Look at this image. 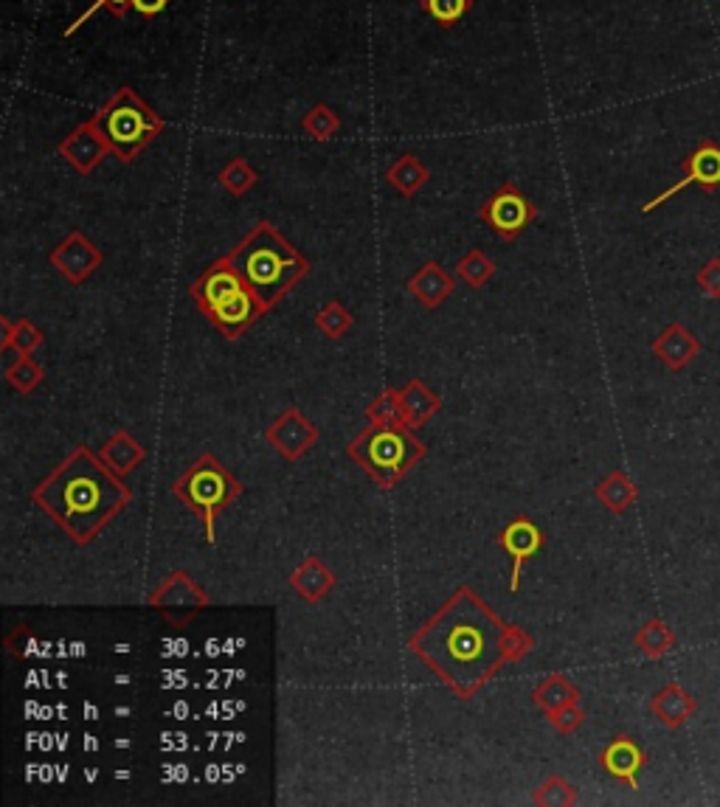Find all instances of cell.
<instances>
[{
	"label": "cell",
	"mask_w": 720,
	"mask_h": 807,
	"mask_svg": "<svg viewBox=\"0 0 720 807\" xmlns=\"http://www.w3.org/2000/svg\"><path fill=\"white\" fill-rule=\"evenodd\" d=\"M484 226L504 243H515L538 219L535 203L515 183H502L479 208Z\"/></svg>",
	"instance_id": "cell-9"
},
{
	"label": "cell",
	"mask_w": 720,
	"mask_h": 807,
	"mask_svg": "<svg viewBox=\"0 0 720 807\" xmlns=\"http://www.w3.org/2000/svg\"><path fill=\"white\" fill-rule=\"evenodd\" d=\"M57 152L65 163H71V166L79 172V175H90V172H96L101 163H105V158L114 152V147L107 144L105 132H101L99 121H96L94 116V119L76 125L74 130L60 141Z\"/></svg>",
	"instance_id": "cell-11"
},
{
	"label": "cell",
	"mask_w": 720,
	"mask_h": 807,
	"mask_svg": "<svg viewBox=\"0 0 720 807\" xmlns=\"http://www.w3.org/2000/svg\"><path fill=\"white\" fill-rule=\"evenodd\" d=\"M147 605L161 616H166L170 625L186 627L201 611L212 607V596L206 594V589L189 571L175 569L158 582V589L152 591Z\"/></svg>",
	"instance_id": "cell-8"
},
{
	"label": "cell",
	"mask_w": 720,
	"mask_h": 807,
	"mask_svg": "<svg viewBox=\"0 0 720 807\" xmlns=\"http://www.w3.org/2000/svg\"><path fill=\"white\" fill-rule=\"evenodd\" d=\"M366 420L372 426H406L402 413V388L386 386L375 400L366 406Z\"/></svg>",
	"instance_id": "cell-27"
},
{
	"label": "cell",
	"mask_w": 720,
	"mask_h": 807,
	"mask_svg": "<svg viewBox=\"0 0 720 807\" xmlns=\"http://www.w3.org/2000/svg\"><path fill=\"white\" fill-rule=\"evenodd\" d=\"M408 293L420 301L426 310H439L442 301L451 299L456 293V279L448 273L439 262H426L413 276H408L406 282Z\"/></svg>",
	"instance_id": "cell-18"
},
{
	"label": "cell",
	"mask_w": 720,
	"mask_h": 807,
	"mask_svg": "<svg viewBox=\"0 0 720 807\" xmlns=\"http://www.w3.org/2000/svg\"><path fill=\"white\" fill-rule=\"evenodd\" d=\"M166 7H170V0H132V9L144 18H158Z\"/></svg>",
	"instance_id": "cell-38"
},
{
	"label": "cell",
	"mask_w": 720,
	"mask_h": 807,
	"mask_svg": "<svg viewBox=\"0 0 720 807\" xmlns=\"http://www.w3.org/2000/svg\"><path fill=\"white\" fill-rule=\"evenodd\" d=\"M0 330H3V338L0 344H12L18 346L23 355H34L40 346L45 344V335L32 319H0Z\"/></svg>",
	"instance_id": "cell-26"
},
{
	"label": "cell",
	"mask_w": 720,
	"mask_h": 807,
	"mask_svg": "<svg viewBox=\"0 0 720 807\" xmlns=\"http://www.w3.org/2000/svg\"><path fill=\"white\" fill-rule=\"evenodd\" d=\"M3 380H7L18 395H32V391H37L40 388V383L45 380V369L32 355H25L20 357L14 366L3 369Z\"/></svg>",
	"instance_id": "cell-32"
},
{
	"label": "cell",
	"mask_w": 720,
	"mask_h": 807,
	"mask_svg": "<svg viewBox=\"0 0 720 807\" xmlns=\"http://www.w3.org/2000/svg\"><path fill=\"white\" fill-rule=\"evenodd\" d=\"M456 276L468 284L470 290H482L487 288V282L495 276V262L484 254L482 248H470L462 259L456 262Z\"/></svg>",
	"instance_id": "cell-28"
},
{
	"label": "cell",
	"mask_w": 720,
	"mask_h": 807,
	"mask_svg": "<svg viewBox=\"0 0 720 807\" xmlns=\"http://www.w3.org/2000/svg\"><path fill=\"white\" fill-rule=\"evenodd\" d=\"M633 645H636V650H640L645 658H664L676 650L678 638L676 631H673L662 616H653V620H647L645 625L636 631Z\"/></svg>",
	"instance_id": "cell-25"
},
{
	"label": "cell",
	"mask_w": 720,
	"mask_h": 807,
	"mask_svg": "<svg viewBox=\"0 0 720 807\" xmlns=\"http://www.w3.org/2000/svg\"><path fill=\"white\" fill-rule=\"evenodd\" d=\"M189 295L203 315L217 326L228 341H237L265 315L262 304L243 279L234 259L219 257L189 284Z\"/></svg>",
	"instance_id": "cell-4"
},
{
	"label": "cell",
	"mask_w": 720,
	"mask_h": 807,
	"mask_svg": "<svg viewBox=\"0 0 720 807\" xmlns=\"http://www.w3.org/2000/svg\"><path fill=\"white\" fill-rule=\"evenodd\" d=\"M507 622L462 585L437 614L408 638V650L445 684L459 701L476 698L507 667Z\"/></svg>",
	"instance_id": "cell-1"
},
{
	"label": "cell",
	"mask_w": 720,
	"mask_h": 807,
	"mask_svg": "<svg viewBox=\"0 0 720 807\" xmlns=\"http://www.w3.org/2000/svg\"><path fill=\"white\" fill-rule=\"evenodd\" d=\"M315 326L324 332L326 338L338 341L344 338V335H350L352 326H355V319H352V313L341 304V301H326L324 308L315 313Z\"/></svg>",
	"instance_id": "cell-33"
},
{
	"label": "cell",
	"mask_w": 720,
	"mask_h": 807,
	"mask_svg": "<svg viewBox=\"0 0 720 807\" xmlns=\"http://www.w3.org/2000/svg\"><path fill=\"white\" fill-rule=\"evenodd\" d=\"M696 284L707 299H720V257L701 265V270H698L696 276Z\"/></svg>",
	"instance_id": "cell-37"
},
{
	"label": "cell",
	"mask_w": 720,
	"mask_h": 807,
	"mask_svg": "<svg viewBox=\"0 0 720 807\" xmlns=\"http://www.w3.org/2000/svg\"><path fill=\"white\" fill-rule=\"evenodd\" d=\"M470 0H422V12L442 29H451L468 14Z\"/></svg>",
	"instance_id": "cell-34"
},
{
	"label": "cell",
	"mask_w": 720,
	"mask_h": 807,
	"mask_svg": "<svg viewBox=\"0 0 720 807\" xmlns=\"http://www.w3.org/2000/svg\"><path fill=\"white\" fill-rule=\"evenodd\" d=\"M101 9H107V12L114 14V18L125 20V18H127V12H130V9H132V0H94V3H90V7L85 9V12H82L79 18H76L74 23L68 25V29H65V37H71V34L79 32L82 25L88 23V20L94 18L96 12H101Z\"/></svg>",
	"instance_id": "cell-35"
},
{
	"label": "cell",
	"mask_w": 720,
	"mask_h": 807,
	"mask_svg": "<svg viewBox=\"0 0 720 807\" xmlns=\"http://www.w3.org/2000/svg\"><path fill=\"white\" fill-rule=\"evenodd\" d=\"M321 431L315 422L308 420V413L299 406H288L268 428H265V442L273 448L284 462H299L308 456L319 442Z\"/></svg>",
	"instance_id": "cell-10"
},
{
	"label": "cell",
	"mask_w": 720,
	"mask_h": 807,
	"mask_svg": "<svg viewBox=\"0 0 720 807\" xmlns=\"http://www.w3.org/2000/svg\"><path fill=\"white\" fill-rule=\"evenodd\" d=\"M32 501L74 540L88 546L132 501L130 484L79 444L34 487Z\"/></svg>",
	"instance_id": "cell-2"
},
{
	"label": "cell",
	"mask_w": 720,
	"mask_h": 807,
	"mask_svg": "<svg viewBox=\"0 0 720 807\" xmlns=\"http://www.w3.org/2000/svg\"><path fill=\"white\" fill-rule=\"evenodd\" d=\"M335 571L324 563L321 558H308L304 563H299V569L290 574V589L301 596L304 602L315 605V602L324 600L332 589H335Z\"/></svg>",
	"instance_id": "cell-19"
},
{
	"label": "cell",
	"mask_w": 720,
	"mask_h": 807,
	"mask_svg": "<svg viewBox=\"0 0 720 807\" xmlns=\"http://www.w3.org/2000/svg\"><path fill=\"white\" fill-rule=\"evenodd\" d=\"M217 181L232 197H245V194L251 192V189L259 183V172L254 170L245 158H232V161L219 170Z\"/></svg>",
	"instance_id": "cell-29"
},
{
	"label": "cell",
	"mask_w": 720,
	"mask_h": 807,
	"mask_svg": "<svg viewBox=\"0 0 720 807\" xmlns=\"http://www.w3.org/2000/svg\"><path fill=\"white\" fill-rule=\"evenodd\" d=\"M495 544H498L504 551H507L509 563H513V574H509V591H513V594H518L524 566L529 563V560H533L540 549H544V544H546L544 532H540V526L535 524L533 518L518 515V518L509 520V524L504 526L502 532H498Z\"/></svg>",
	"instance_id": "cell-14"
},
{
	"label": "cell",
	"mask_w": 720,
	"mask_h": 807,
	"mask_svg": "<svg viewBox=\"0 0 720 807\" xmlns=\"http://www.w3.org/2000/svg\"><path fill=\"white\" fill-rule=\"evenodd\" d=\"M597 498H600L602 507L614 515H625L627 509L636 504L640 498V487L627 478V473L622 470H611L600 484H597Z\"/></svg>",
	"instance_id": "cell-24"
},
{
	"label": "cell",
	"mask_w": 720,
	"mask_h": 807,
	"mask_svg": "<svg viewBox=\"0 0 720 807\" xmlns=\"http://www.w3.org/2000/svg\"><path fill=\"white\" fill-rule=\"evenodd\" d=\"M698 701L696 695L684 689L678 681L664 684L656 695L651 698V714L662 723L667 732H678L681 727H687L689 720L696 718Z\"/></svg>",
	"instance_id": "cell-17"
},
{
	"label": "cell",
	"mask_w": 720,
	"mask_h": 807,
	"mask_svg": "<svg viewBox=\"0 0 720 807\" xmlns=\"http://www.w3.org/2000/svg\"><path fill=\"white\" fill-rule=\"evenodd\" d=\"M49 262L57 268V273L63 276L65 282L82 284L101 268L105 254H101V248L94 239H88L82 232H71L57 248L51 250Z\"/></svg>",
	"instance_id": "cell-12"
},
{
	"label": "cell",
	"mask_w": 720,
	"mask_h": 807,
	"mask_svg": "<svg viewBox=\"0 0 720 807\" xmlns=\"http://www.w3.org/2000/svg\"><path fill=\"white\" fill-rule=\"evenodd\" d=\"M301 130L308 132L313 141H330V138L338 136L341 116L330 105L319 101V105L310 107L308 114L301 116Z\"/></svg>",
	"instance_id": "cell-31"
},
{
	"label": "cell",
	"mask_w": 720,
	"mask_h": 807,
	"mask_svg": "<svg viewBox=\"0 0 720 807\" xmlns=\"http://www.w3.org/2000/svg\"><path fill=\"white\" fill-rule=\"evenodd\" d=\"M172 495L189 513H195V518L203 524L206 544H214L217 540V529H214L217 515L243 495V484L237 482V476L226 464L217 462V456L203 453L172 482Z\"/></svg>",
	"instance_id": "cell-6"
},
{
	"label": "cell",
	"mask_w": 720,
	"mask_h": 807,
	"mask_svg": "<svg viewBox=\"0 0 720 807\" xmlns=\"http://www.w3.org/2000/svg\"><path fill=\"white\" fill-rule=\"evenodd\" d=\"M600 765L611 779H616V783L627 785V788H640V774L647 765V754L633 738L616 734V738L600 751Z\"/></svg>",
	"instance_id": "cell-15"
},
{
	"label": "cell",
	"mask_w": 720,
	"mask_h": 807,
	"mask_svg": "<svg viewBox=\"0 0 720 807\" xmlns=\"http://www.w3.org/2000/svg\"><path fill=\"white\" fill-rule=\"evenodd\" d=\"M546 720H549L555 732L563 734V738H569V734H574L577 729L585 723V709L580 707V701H577V703H569V707L558 709V712L546 714Z\"/></svg>",
	"instance_id": "cell-36"
},
{
	"label": "cell",
	"mask_w": 720,
	"mask_h": 807,
	"mask_svg": "<svg viewBox=\"0 0 720 807\" xmlns=\"http://www.w3.org/2000/svg\"><path fill=\"white\" fill-rule=\"evenodd\" d=\"M701 186L703 192H714L720 186V147L714 141H703L692 155L684 161V177L678 183H673L670 189H664L662 194H656L651 203L642 206V212L651 214L656 212L658 206H664L667 201H673L678 192H684L687 186Z\"/></svg>",
	"instance_id": "cell-13"
},
{
	"label": "cell",
	"mask_w": 720,
	"mask_h": 807,
	"mask_svg": "<svg viewBox=\"0 0 720 807\" xmlns=\"http://www.w3.org/2000/svg\"><path fill=\"white\" fill-rule=\"evenodd\" d=\"M580 801V794L571 783H566L563 776L551 774L544 783L533 790V805L540 807H574Z\"/></svg>",
	"instance_id": "cell-30"
},
{
	"label": "cell",
	"mask_w": 720,
	"mask_h": 807,
	"mask_svg": "<svg viewBox=\"0 0 720 807\" xmlns=\"http://www.w3.org/2000/svg\"><path fill=\"white\" fill-rule=\"evenodd\" d=\"M428 448L408 426H372L346 444V456L366 470V476L383 489H395L417 464L426 459Z\"/></svg>",
	"instance_id": "cell-5"
},
{
	"label": "cell",
	"mask_w": 720,
	"mask_h": 807,
	"mask_svg": "<svg viewBox=\"0 0 720 807\" xmlns=\"http://www.w3.org/2000/svg\"><path fill=\"white\" fill-rule=\"evenodd\" d=\"M228 257L234 259L265 313H270L310 273L304 254L270 223H259Z\"/></svg>",
	"instance_id": "cell-3"
},
{
	"label": "cell",
	"mask_w": 720,
	"mask_h": 807,
	"mask_svg": "<svg viewBox=\"0 0 720 807\" xmlns=\"http://www.w3.org/2000/svg\"><path fill=\"white\" fill-rule=\"evenodd\" d=\"M99 456L114 473L127 476V473H132V470L147 462V448L130 431L119 428V431H114V437L101 444Z\"/></svg>",
	"instance_id": "cell-20"
},
{
	"label": "cell",
	"mask_w": 720,
	"mask_h": 807,
	"mask_svg": "<svg viewBox=\"0 0 720 807\" xmlns=\"http://www.w3.org/2000/svg\"><path fill=\"white\" fill-rule=\"evenodd\" d=\"M577 701H580V689H577V684L571 681L569 676H563V672H551V676H546L533 692V703L544 714L558 712V709Z\"/></svg>",
	"instance_id": "cell-23"
},
{
	"label": "cell",
	"mask_w": 720,
	"mask_h": 807,
	"mask_svg": "<svg viewBox=\"0 0 720 807\" xmlns=\"http://www.w3.org/2000/svg\"><path fill=\"white\" fill-rule=\"evenodd\" d=\"M653 355L662 361V366L667 372H684L698 355H701V341L692 330H687L684 324L673 321L667 330L653 341Z\"/></svg>",
	"instance_id": "cell-16"
},
{
	"label": "cell",
	"mask_w": 720,
	"mask_h": 807,
	"mask_svg": "<svg viewBox=\"0 0 720 807\" xmlns=\"http://www.w3.org/2000/svg\"><path fill=\"white\" fill-rule=\"evenodd\" d=\"M428 181H431V172H428L426 163H422L417 155H411V152L397 158L389 170H386V183H389L400 197H406V201L417 197Z\"/></svg>",
	"instance_id": "cell-22"
},
{
	"label": "cell",
	"mask_w": 720,
	"mask_h": 807,
	"mask_svg": "<svg viewBox=\"0 0 720 807\" xmlns=\"http://www.w3.org/2000/svg\"><path fill=\"white\" fill-rule=\"evenodd\" d=\"M439 411H442V400H439V395L426 380L411 377L402 386V413H406L408 428L428 426Z\"/></svg>",
	"instance_id": "cell-21"
},
{
	"label": "cell",
	"mask_w": 720,
	"mask_h": 807,
	"mask_svg": "<svg viewBox=\"0 0 720 807\" xmlns=\"http://www.w3.org/2000/svg\"><path fill=\"white\" fill-rule=\"evenodd\" d=\"M96 121L105 132L107 144L114 147V152L125 163L136 161L152 144V138L166 130V121L127 85L101 105Z\"/></svg>",
	"instance_id": "cell-7"
}]
</instances>
